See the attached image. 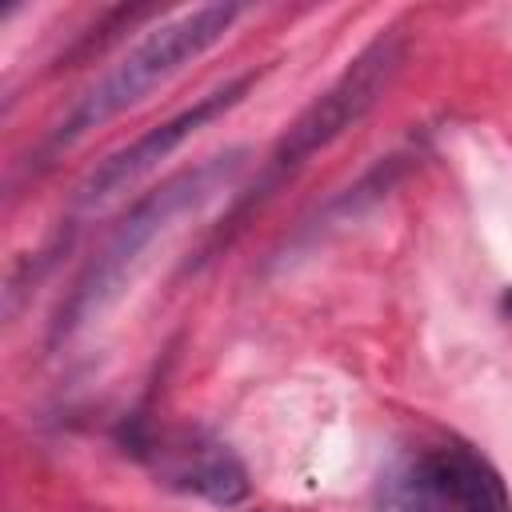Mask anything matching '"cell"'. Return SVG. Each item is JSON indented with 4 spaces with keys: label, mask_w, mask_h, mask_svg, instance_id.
Returning a JSON list of instances; mask_svg holds the SVG:
<instances>
[{
    "label": "cell",
    "mask_w": 512,
    "mask_h": 512,
    "mask_svg": "<svg viewBox=\"0 0 512 512\" xmlns=\"http://www.w3.org/2000/svg\"><path fill=\"white\" fill-rule=\"evenodd\" d=\"M132 452L180 492L208 504H240L248 496V472L236 452L204 428H152L132 436Z\"/></svg>",
    "instance_id": "8992f818"
},
{
    "label": "cell",
    "mask_w": 512,
    "mask_h": 512,
    "mask_svg": "<svg viewBox=\"0 0 512 512\" xmlns=\"http://www.w3.org/2000/svg\"><path fill=\"white\" fill-rule=\"evenodd\" d=\"M400 40L396 36H380L372 40L336 80L324 96H316L296 124L284 132V140L276 144L272 160H268V184H276L284 172L300 168L308 156H316L320 148H328L336 136H344L356 120L368 116V108L384 96V88L392 84L396 68H400Z\"/></svg>",
    "instance_id": "277c9868"
},
{
    "label": "cell",
    "mask_w": 512,
    "mask_h": 512,
    "mask_svg": "<svg viewBox=\"0 0 512 512\" xmlns=\"http://www.w3.org/2000/svg\"><path fill=\"white\" fill-rule=\"evenodd\" d=\"M376 512H512V496L476 448L440 440L404 448L384 464Z\"/></svg>",
    "instance_id": "3957f363"
},
{
    "label": "cell",
    "mask_w": 512,
    "mask_h": 512,
    "mask_svg": "<svg viewBox=\"0 0 512 512\" xmlns=\"http://www.w3.org/2000/svg\"><path fill=\"white\" fill-rule=\"evenodd\" d=\"M256 80H260V72H244V76L228 80L224 88L208 92L204 100H196L192 108L176 112L172 120L148 128L144 136H136L132 144H124L120 152H112L104 164H96V168L84 176V184H80V192H76V204H80V208H104L108 200H116L120 192H128V188H132L136 180H144L160 160H168L184 140H192L200 128H208L212 120H220L224 112H232Z\"/></svg>",
    "instance_id": "5b68a950"
},
{
    "label": "cell",
    "mask_w": 512,
    "mask_h": 512,
    "mask_svg": "<svg viewBox=\"0 0 512 512\" xmlns=\"http://www.w3.org/2000/svg\"><path fill=\"white\" fill-rule=\"evenodd\" d=\"M504 308H508V312H512V292H508V296H504Z\"/></svg>",
    "instance_id": "52a82bcc"
},
{
    "label": "cell",
    "mask_w": 512,
    "mask_h": 512,
    "mask_svg": "<svg viewBox=\"0 0 512 512\" xmlns=\"http://www.w3.org/2000/svg\"><path fill=\"white\" fill-rule=\"evenodd\" d=\"M244 168V148L220 152L200 160L196 168H184L176 176H168L160 188L144 192L128 216L116 224V232L104 240V248L96 252V260L84 268V276L72 284V296L60 304L52 336H72L76 328H84L88 320H96L108 304L120 300V292L128 288L132 272L140 268L144 252L188 212H196L200 204H208L216 192H224Z\"/></svg>",
    "instance_id": "6da1fadb"
},
{
    "label": "cell",
    "mask_w": 512,
    "mask_h": 512,
    "mask_svg": "<svg viewBox=\"0 0 512 512\" xmlns=\"http://www.w3.org/2000/svg\"><path fill=\"white\" fill-rule=\"evenodd\" d=\"M240 16H244L240 4H200V8H188V12L168 16L164 24H156L120 64H112L68 108V116L52 132V148H68L80 136H88L92 128H100L112 116H120L132 104H140L156 84H164L188 60L204 56L212 44H220Z\"/></svg>",
    "instance_id": "7a4b0ae2"
}]
</instances>
